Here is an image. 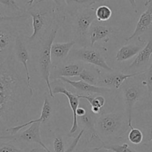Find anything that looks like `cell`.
<instances>
[{
    "instance_id": "44dd1931",
    "label": "cell",
    "mask_w": 152,
    "mask_h": 152,
    "mask_svg": "<svg viewBox=\"0 0 152 152\" xmlns=\"http://www.w3.org/2000/svg\"><path fill=\"white\" fill-rule=\"evenodd\" d=\"M80 99H84L91 105V111L95 115H101L104 114L103 108L106 104V98L103 95H82L78 94Z\"/></svg>"
},
{
    "instance_id": "30bf717a",
    "label": "cell",
    "mask_w": 152,
    "mask_h": 152,
    "mask_svg": "<svg viewBox=\"0 0 152 152\" xmlns=\"http://www.w3.org/2000/svg\"><path fill=\"white\" fill-rule=\"evenodd\" d=\"M86 65L77 61L66 60L61 63L53 65L50 71V80L52 82L61 78H71L80 77Z\"/></svg>"
},
{
    "instance_id": "603a6c76",
    "label": "cell",
    "mask_w": 152,
    "mask_h": 152,
    "mask_svg": "<svg viewBox=\"0 0 152 152\" xmlns=\"http://www.w3.org/2000/svg\"><path fill=\"white\" fill-rule=\"evenodd\" d=\"M136 77L143 86L146 87L148 95L152 94V61L149 67L147 68L143 72H141Z\"/></svg>"
},
{
    "instance_id": "cb8c5ba5",
    "label": "cell",
    "mask_w": 152,
    "mask_h": 152,
    "mask_svg": "<svg viewBox=\"0 0 152 152\" xmlns=\"http://www.w3.org/2000/svg\"><path fill=\"white\" fill-rule=\"evenodd\" d=\"M0 7H2L6 11L16 13V16L26 13H25V10H23L19 5V3H18L17 1H13V0H0Z\"/></svg>"
},
{
    "instance_id": "ffe728a7",
    "label": "cell",
    "mask_w": 152,
    "mask_h": 152,
    "mask_svg": "<svg viewBox=\"0 0 152 152\" xmlns=\"http://www.w3.org/2000/svg\"><path fill=\"white\" fill-rule=\"evenodd\" d=\"M145 46V42L140 44H128L120 48L116 54V60L119 62H124L137 55Z\"/></svg>"
},
{
    "instance_id": "484cf974",
    "label": "cell",
    "mask_w": 152,
    "mask_h": 152,
    "mask_svg": "<svg viewBox=\"0 0 152 152\" xmlns=\"http://www.w3.org/2000/svg\"><path fill=\"white\" fill-rule=\"evenodd\" d=\"M143 133L142 130L137 128H131V130L128 134V140L129 142L134 145H140V144L143 142Z\"/></svg>"
},
{
    "instance_id": "d6a6232c",
    "label": "cell",
    "mask_w": 152,
    "mask_h": 152,
    "mask_svg": "<svg viewBox=\"0 0 152 152\" xmlns=\"http://www.w3.org/2000/svg\"><path fill=\"white\" fill-rule=\"evenodd\" d=\"M86 113V105H82V106H79V108L77 110V117H82V116L85 115Z\"/></svg>"
},
{
    "instance_id": "52a82bcc",
    "label": "cell",
    "mask_w": 152,
    "mask_h": 152,
    "mask_svg": "<svg viewBox=\"0 0 152 152\" xmlns=\"http://www.w3.org/2000/svg\"><path fill=\"white\" fill-rule=\"evenodd\" d=\"M123 101L126 108V113L129 120V128L132 126V113L135 105L148 95L147 88L137 78H130L126 80L122 87Z\"/></svg>"
},
{
    "instance_id": "7402d4cb",
    "label": "cell",
    "mask_w": 152,
    "mask_h": 152,
    "mask_svg": "<svg viewBox=\"0 0 152 152\" xmlns=\"http://www.w3.org/2000/svg\"><path fill=\"white\" fill-rule=\"evenodd\" d=\"M80 80L88 84L95 86H99L101 80V71L93 66H87L83 69L80 74Z\"/></svg>"
},
{
    "instance_id": "3957f363",
    "label": "cell",
    "mask_w": 152,
    "mask_h": 152,
    "mask_svg": "<svg viewBox=\"0 0 152 152\" xmlns=\"http://www.w3.org/2000/svg\"><path fill=\"white\" fill-rule=\"evenodd\" d=\"M129 129L130 128L126 113L122 111L99 115L95 123L96 133L102 145L121 140Z\"/></svg>"
},
{
    "instance_id": "e0dca14e",
    "label": "cell",
    "mask_w": 152,
    "mask_h": 152,
    "mask_svg": "<svg viewBox=\"0 0 152 152\" xmlns=\"http://www.w3.org/2000/svg\"><path fill=\"white\" fill-rule=\"evenodd\" d=\"M53 114V108H52L51 103L50 102V99L48 96H45L44 98V101H43L42 108L41 111V116L39 119L37 120H28L27 123H24V124L20 125V126H16V127H13L11 129H8L7 132V135H13L17 134L18 132H20L23 128L26 127V126H29L31 125L34 124L35 123H44V122H47Z\"/></svg>"
},
{
    "instance_id": "d6986e66",
    "label": "cell",
    "mask_w": 152,
    "mask_h": 152,
    "mask_svg": "<svg viewBox=\"0 0 152 152\" xmlns=\"http://www.w3.org/2000/svg\"><path fill=\"white\" fill-rule=\"evenodd\" d=\"M76 45L74 39L68 42H53L51 47V59L52 62L56 61V64L61 63L67 60L70 52Z\"/></svg>"
},
{
    "instance_id": "7a4b0ae2",
    "label": "cell",
    "mask_w": 152,
    "mask_h": 152,
    "mask_svg": "<svg viewBox=\"0 0 152 152\" xmlns=\"http://www.w3.org/2000/svg\"><path fill=\"white\" fill-rule=\"evenodd\" d=\"M25 13L32 19L33 33L25 37L28 46L36 48L56 24H63L65 14L59 1H25Z\"/></svg>"
},
{
    "instance_id": "83f0119b",
    "label": "cell",
    "mask_w": 152,
    "mask_h": 152,
    "mask_svg": "<svg viewBox=\"0 0 152 152\" xmlns=\"http://www.w3.org/2000/svg\"><path fill=\"white\" fill-rule=\"evenodd\" d=\"M102 146L108 149L112 150L114 152H138L136 149L132 148L127 142H123L122 144L109 143L104 144Z\"/></svg>"
},
{
    "instance_id": "4fadbf2b",
    "label": "cell",
    "mask_w": 152,
    "mask_h": 152,
    "mask_svg": "<svg viewBox=\"0 0 152 152\" xmlns=\"http://www.w3.org/2000/svg\"><path fill=\"white\" fill-rule=\"evenodd\" d=\"M141 73V72H140ZM140 73L127 74L123 71H111L101 74V80L99 86L108 88L114 91H117L122 87L123 83L130 78H134Z\"/></svg>"
},
{
    "instance_id": "9a60e30c",
    "label": "cell",
    "mask_w": 152,
    "mask_h": 152,
    "mask_svg": "<svg viewBox=\"0 0 152 152\" xmlns=\"http://www.w3.org/2000/svg\"><path fill=\"white\" fill-rule=\"evenodd\" d=\"M53 91V94H64L68 99L69 105L71 106V109L73 112V124L71 130L69 132V135H72L77 132L78 129V117L77 116V110L80 106V98H79L78 94H73L72 92L67 90L62 85H56L53 88H52Z\"/></svg>"
},
{
    "instance_id": "e575fe53",
    "label": "cell",
    "mask_w": 152,
    "mask_h": 152,
    "mask_svg": "<svg viewBox=\"0 0 152 152\" xmlns=\"http://www.w3.org/2000/svg\"><path fill=\"white\" fill-rule=\"evenodd\" d=\"M142 148V152H152V146L149 145V144H144Z\"/></svg>"
},
{
    "instance_id": "4dcf8cb0",
    "label": "cell",
    "mask_w": 152,
    "mask_h": 152,
    "mask_svg": "<svg viewBox=\"0 0 152 152\" xmlns=\"http://www.w3.org/2000/svg\"><path fill=\"white\" fill-rule=\"evenodd\" d=\"M0 152H27L22 148H19L12 141L1 143L0 145Z\"/></svg>"
},
{
    "instance_id": "1f68e13d",
    "label": "cell",
    "mask_w": 152,
    "mask_h": 152,
    "mask_svg": "<svg viewBox=\"0 0 152 152\" xmlns=\"http://www.w3.org/2000/svg\"><path fill=\"white\" fill-rule=\"evenodd\" d=\"M142 132L144 136L142 145L148 144L149 142H152V120L148 122L145 126L142 127Z\"/></svg>"
},
{
    "instance_id": "6da1fadb",
    "label": "cell",
    "mask_w": 152,
    "mask_h": 152,
    "mask_svg": "<svg viewBox=\"0 0 152 152\" xmlns=\"http://www.w3.org/2000/svg\"><path fill=\"white\" fill-rule=\"evenodd\" d=\"M34 91L14 55L0 64V137L27 123Z\"/></svg>"
},
{
    "instance_id": "5b68a950",
    "label": "cell",
    "mask_w": 152,
    "mask_h": 152,
    "mask_svg": "<svg viewBox=\"0 0 152 152\" xmlns=\"http://www.w3.org/2000/svg\"><path fill=\"white\" fill-rule=\"evenodd\" d=\"M107 48L104 47L87 46L73 48L70 52L67 60L77 61L85 63L86 65H93L105 70L106 72H111L114 70L107 63V56L105 52Z\"/></svg>"
},
{
    "instance_id": "9c48e42d",
    "label": "cell",
    "mask_w": 152,
    "mask_h": 152,
    "mask_svg": "<svg viewBox=\"0 0 152 152\" xmlns=\"http://www.w3.org/2000/svg\"><path fill=\"white\" fill-rule=\"evenodd\" d=\"M40 127H41V123H35L31 125L26 130L18 132L16 134L0 137V140H7L13 142L25 144L37 143L45 151L51 152L42 140Z\"/></svg>"
},
{
    "instance_id": "2e32d148",
    "label": "cell",
    "mask_w": 152,
    "mask_h": 152,
    "mask_svg": "<svg viewBox=\"0 0 152 152\" xmlns=\"http://www.w3.org/2000/svg\"><path fill=\"white\" fill-rule=\"evenodd\" d=\"M63 83H67L72 86L74 88H75L77 91L81 92V93L86 94L84 95H92V94H100L103 96H109L111 95L114 92L112 89L108 88L101 87V86H95L92 85L88 84L83 80H79V81H75V80H71L70 79L67 78H61L59 79Z\"/></svg>"
},
{
    "instance_id": "8fae6325",
    "label": "cell",
    "mask_w": 152,
    "mask_h": 152,
    "mask_svg": "<svg viewBox=\"0 0 152 152\" xmlns=\"http://www.w3.org/2000/svg\"><path fill=\"white\" fill-rule=\"evenodd\" d=\"M145 10L140 16L134 31L132 35L125 39L126 42L137 39L139 42H143L140 39L141 36L148 31H151L152 35V1H146L145 2Z\"/></svg>"
},
{
    "instance_id": "f546056e",
    "label": "cell",
    "mask_w": 152,
    "mask_h": 152,
    "mask_svg": "<svg viewBox=\"0 0 152 152\" xmlns=\"http://www.w3.org/2000/svg\"><path fill=\"white\" fill-rule=\"evenodd\" d=\"M53 151L54 152H65V145L63 137L59 134H54L53 140Z\"/></svg>"
},
{
    "instance_id": "f1b7e54d",
    "label": "cell",
    "mask_w": 152,
    "mask_h": 152,
    "mask_svg": "<svg viewBox=\"0 0 152 152\" xmlns=\"http://www.w3.org/2000/svg\"><path fill=\"white\" fill-rule=\"evenodd\" d=\"M29 16L27 13L19 15V16H9V15L0 14V24L6 23V22H22L27 20Z\"/></svg>"
},
{
    "instance_id": "ac0fdd59",
    "label": "cell",
    "mask_w": 152,
    "mask_h": 152,
    "mask_svg": "<svg viewBox=\"0 0 152 152\" xmlns=\"http://www.w3.org/2000/svg\"><path fill=\"white\" fill-rule=\"evenodd\" d=\"M114 31L111 27L106 26L101 22L95 20L92 24L88 33L90 46L93 47L95 45V43L98 41L104 40L108 42L109 39L110 34H113Z\"/></svg>"
},
{
    "instance_id": "8d00e7d4",
    "label": "cell",
    "mask_w": 152,
    "mask_h": 152,
    "mask_svg": "<svg viewBox=\"0 0 152 152\" xmlns=\"http://www.w3.org/2000/svg\"><path fill=\"white\" fill-rule=\"evenodd\" d=\"M45 152H47V151H45Z\"/></svg>"
},
{
    "instance_id": "7c38bea8",
    "label": "cell",
    "mask_w": 152,
    "mask_h": 152,
    "mask_svg": "<svg viewBox=\"0 0 152 152\" xmlns=\"http://www.w3.org/2000/svg\"><path fill=\"white\" fill-rule=\"evenodd\" d=\"M152 55V36L149 37L143 48L137 55L134 60L123 71L127 74H136L143 72L146 70V67L149 63L150 59Z\"/></svg>"
},
{
    "instance_id": "8992f818",
    "label": "cell",
    "mask_w": 152,
    "mask_h": 152,
    "mask_svg": "<svg viewBox=\"0 0 152 152\" xmlns=\"http://www.w3.org/2000/svg\"><path fill=\"white\" fill-rule=\"evenodd\" d=\"M95 20H96V9L93 6L85 7L75 12L73 31L76 44H78L80 47L90 46L88 33Z\"/></svg>"
},
{
    "instance_id": "5bb4252c",
    "label": "cell",
    "mask_w": 152,
    "mask_h": 152,
    "mask_svg": "<svg viewBox=\"0 0 152 152\" xmlns=\"http://www.w3.org/2000/svg\"><path fill=\"white\" fill-rule=\"evenodd\" d=\"M13 55L17 62L24 67L25 74H26L27 80H28V84L31 86V76H30L29 68L28 66V62L30 59V53L25 37L22 32H21L16 38V44H15L14 50H13Z\"/></svg>"
},
{
    "instance_id": "836d02e7",
    "label": "cell",
    "mask_w": 152,
    "mask_h": 152,
    "mask_svg": "<svg viewBox=\"0 0 152 152\" xmlns=\"http://www.w3.org/2000/svg\"><path fill=\"white\" fill-rule=\"evenodd\" d=\"M101 146L102 145H100L99 147H95V148H85L79 150L77 152H97Z\"/></svg>"
},
{
    "instance_id": "d590c367",
    "label": "cell",
    "mask_w": 152,
    "mask_h": 152,
    "mask_svg": "<svg viewBox=\"0 0 152 152\" xmlns=\"http://www.w3.org/2000/svg\"><path fill=\"white\" fill-rule=\"evenodd\" d=\"M97 152H114V151H113L112 150H110V149H108V148H104V147L102 145V146L99 148V149L98 150Z\"/></svg>"
},
{
    "instance_id": "277c9868",
    "label": "cell",
    "mask_w": 152,
    "mask_h": 152,
    "mask_svg": "<svg viewBox=\"0 0 152 152\" xmlns=\"http://www.w3.org/2000/svg\"><path fill=\"white\" fill-rule=\"evenodd\" d=\"M63 25L62 23L56 24L50 31L48 35L35 48L37 50V71L39 74L40 77L45 83L47 86L48 91L50 97L54 98L52 91L51 83L50 80V71H51L52 59H51V47L54 39L56 37L58 31L61 26Z\"/></svg>"
},
{
    "instance_id": "ba28073f",
    "label": "cell",
    "mask_w": 152,
    "mask_h": 152,
    "mask_svg": "<svg viewBox=\"0 0 152 152\" xmlns=\"http://www.w3.org/2000/svg\"><path fill=\"white\" fill-rule=\"evenodd\" d=\"M16 23L18 22L0 24V64L13 54L16 38L22 32Z\"/></svg>"
},
{
    "instance_id": "d4e9b609",
    "label": "cell",
    "mask_w": 152,
    "mask_h": 152,
    "mask_svg": "<svg viewBox=\"0 0 152 152\" xmlns=\"http://www.w3.org/2000/svg\"><path fill=\"white\" fill-rule=\"evenodd\" d=\"M134 109L139 112H151L152 111V94L147 95L135 105Z\"/></svg>"
},
{
    "instance_id": "4316f807",
    "label": "cell",
    "mask_w": 152,
    "mask_h": 152,
    "mask_svg": "<svg viewBox=\"0 0 152 152\" xmlns=\"http://www.w3.org/2000/svg\"><path fill=\"white\" fill-rule=\"evenodd\" d=\"M112 16V10L108 6L100 5L96 9V19L98 22H106Z\"/></svg>"
}]
</instances>
